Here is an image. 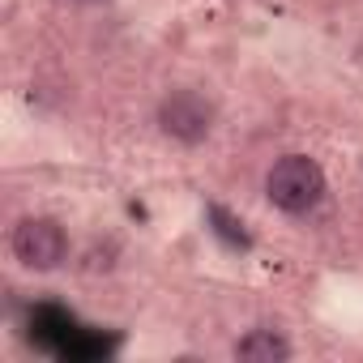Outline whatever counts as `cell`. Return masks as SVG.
<instances>
[{
  "label": "cell",
  "mask_w": 363,
  "mask_h": 363,
  "mask_svg": "<svg viewBox=\"0 0 363 363\" xmlns=\"http://www.w3.org/2000/svg\"><path fill=\"white\" fill-rule=\"evenodd\" d=\"M265 197L282 214H312L325 201V171L308 154H282L265 175Z\"/></svg>",
  "instance_id": "6da1fadb"
},
{
  "label": "cell",
  "mask_w": 363,
  "mask_h": 363,
  "mask_svg": "<svg viewBox=\"0 0 363 363\" xmlns=\"http://www.w3.org/2000/svg\"><path fill=\"white\" fill-rule=\"evenodd\" d=\"M13 257L35 274L60 269L69 257V235L56 218H22L13 227Z\"/></svg>",
  "instance_id": "7a4b0ae2"
},
{
  "label": "cell",
  "mask_w": 363,
  "mask_h": 363,
  "mask_svg": "<svg viewBox=\"0 0 363 363\" xmlns=\"http://www.w3.org/2000/svg\"><path fill=\"white\" fill-rule=\"evenodd\" d=\"M158 128L184 145H197L214 128V103L201 90H171L158 103Z\"/></svg>",
  "instance_id": "3957f363"
},
{
  "label": "cell",
  "mask_w": 363,
  "mask_h": 363,
  "mask_svg": "<svg viewBox=\"0 0 363 363\" xmlns=\"http://www.w3.org/2000/svg\"><path fill=\"white\" fill-rule=\"evenodd\" d=\"M235 359H244V363H282V359H291V342L274 329H252L235 342Z\"/></svg>",
  "instance_id": "277c9868"
}]
</instances>
